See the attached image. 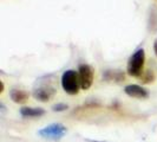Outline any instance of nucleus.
Here are the masks:
<instances>
[{
    "instance_id": "9",
    "label": "nucleus",
    "mask_w": 157,
    "mask_h": 142,
    "mask_svg": "<svg viewBox=\"0 0 157 142\" xmlns=\"http://www.w3.org/2000/svg\"><path fill=\"white\" fill-rule=\"evenodd\" d=\"M103 78L106 81H112V82H122L124 81V73L119 70H106L103 75Z\"/></svg>"
},
{
    "instance_id": "6",
    "label": "nucleus",
    "mask_w": 157,
    "mask_h": 142,
    "mask_svg": "<svg viewBox=\"0 0 157 142\" xmlns=\"http://www.w3.org/2000/svg\"><path fill=\"white\" fill-rule=\"evenodd\" d=\"M124 91L128 96L130 97H134V98H140V100H144V98H148L149 97V93L147 89L142 88L141 85H137V84H130V85H126L124 88Z\"/></svg>"
},
{
    "instance_id": "10",
    "label": "nucleus",
    "mask_w": 157,
    "mask_h": 142,
    "mask_svg": "<svg viewBox=\"0 0 157 142\" xmlns=\"http://www.w3.org/2000/svg\"><path fill=\"white\" fill-rule=\"evenodd\" d=\"M148 29L152 33L157 32V7H155V6L150 7L149 19H148Z\"/></svg>"
},
{
    "instance_id": "4",
    "label": "nucleus",
    "mask_w": 157,
    "mask_h": 142,
    "mask_svg": "<svg viewBox=\"0 0 157 142\" xmlns=\"http://www.w3.org/2000/svg\"><path fill=\"white\" fill-rule=\"evenodd\" d=\"M67 129L66 127L62 124V123H52L50 126L44 127L43 129H40L38 132V135L47 139V140H52V141H57L60 140L64 135L66 134Z\"/></svg>"
},
{
    "instance_id": "1",
    "label": "nucleus",
    "mask_w": 157,
    "mask_h": 142,
    "mask_svg": "<svg viewBox=\"0 0 157 142\" xmlns=\"http://www.w3.org/2000/svg\"><path fill=\"white\" fill-rule=\"evenodd\" d=\"M57 93L56 78L52 75L40 77L36 81L33 87V97L40 102H48Z\"/></svg>"
},
{
    "instance_id": "14",
    "label": "nucleus",
    "mask_w": 157,
    "mask_h": 142,
    "mask_svg": "<svg viewBox=\"0 0 157 142\" xmlns=\"http://www.w3.org/2000/svg\"><path fill=\"white\" fill-rule=\"evenodd\" d=\"M89 142H103V141H94V140H87Z\"/></svg>"
},
{
    "instance_id": "8",
    "label": "nucleus",
    "mask_w": 157,
    "mask_h": 142,
    "mask_svg": "<svg viewBox=\"0 0 157 142\" xmlns=\"http://www.w3.org/2000/svg\"><path fill=\"white\" fill-rule=\"evenodd\" d=\"M20 114L24 117H39L45 114V110L41 108H30V107H24L20 109Z\"/></svg>"
},
{
    "instance_id": "5",
    "label": "nucleus",
    "mask_w": 157,
    "mask_h": 142,
    "mask_svg": "<svg viewBox=\"0 0 157 142\" xmlns=\"http://www.w3.org/2000/svg\"><path fill=\"white\" fill-rule=\"evenodd\" d=\"M79 79H80V87L83 90L90 89L92 83H94V69L89 64H80L78 69Z\"/></svg>"
},
{
    "instance_id": "3",
    "label": "nucleus",
    "mask_w": 157,
    "mask_h": 142,
    "mask_svg": "<svg viewBox=\"0 0 157 142\" xmlns=\"http://www.w3.org/2000/svg\"><path fill=\"white\" fill-rule=\"evenodd\" d=\"M62 87L64 91L69 95H77L79 93L80 79L77 71L66 70L62 76Z\"/></svg>"
},
{
    "instance_id": "2",
    "label": "nucleus",
    "mask_w": 157,
    "mask_h": 142,
    "mask_svg": "<svg viewBox=\"0 0 157 142\" xmlns=\"http://www.w3.org/2000/svg\"><path fill=\"white\" fill-rule=\"evenodd\" d=\"M145 62V52L143 49L136 50L128 62V73L132 77H141Z\"/></svg>"
},
{
    "instance_id": "7",
    "label": "nucleus",
    "mask_w": 157,
    "mask_h": 142,
    "mask_svg": "<svg viewBox=\"0 0 157 142\" xmlns=\"http://www.w3.org/2000/svg\"><path fill=\"white\" fill-rule=\"evenodd\" d=\"M29 96L30 95H29L27 91H25L23 89H18V88H13L10 91L11 100L14 103H19V104H23V103L26 102L29 100Z\"/></svg>"
},
{
    "instance_id": "11",
    "label": "nucleus",
    "mask_w": 157,
    "mask_h": 142,
    "mask_svg": "<svg viewBox=\"0 0 157 142\" xmlns=\"http://www.w3.org/2000/svg\"><path fill=\"white\" fill-rule=\"evenodd\" d=\"M140 78H141V82H143V83H151L155 79V75L151 70H148L145 71Z\"/></svg>"
},
{
    "instance_id": "12",
    "label": "nucleus",
    "mask_w": 157,
    "mask_h": 142,
    "mask_svg": "<svg viewBox=\"0 0 157 142\" xmlns=\"http://www.w3.org/2000/svg\"><path fill=\"white\" fill-rule=\"evenodd\" d=\"M69 107H67V104H65V103H57L55 104L53 107H52V110L53 111H64L66 110Z\"/></svg>"
},
{
    "instance_id": "13",
    "label": "nucleus",
    "mask_w": 157,
    "mask_h": 142,
    "mask_svg": "<svg viewBox=\"0 0 157 142\" xmlns=\"http://www.w3.org/2000/svg\"><path fill=\"white\" fill-rule=\"evenodd\" d=\"M154 51H155V55L157 57V39H155V41H154Z\"/></svg>"
}]
</instances>
